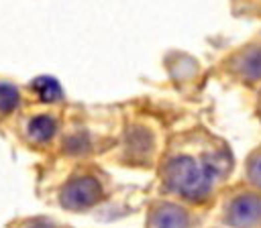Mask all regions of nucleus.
Returning a JSON list of instances; mask_svg holds the SVG:
<instances>
[{"instance_id": "obj_1", "label": "nucleus", "mask_w": 261, "mask_h": 228, "mask_svg": "<svg viewBox=\"0 0 261 228\" xmlns=\"http://www.w3.org/2000/svg\"><path fill=\"white\" fill-rule=\"evenodd\" d=\"M218 167L208 159L194 155H173L163 167L165 185L190 202H204L216 181Z\"/></svg>"}, {"instance_id": "obj_2", "label": "nucleus", "mask_w": 261, "mask_h": 228, "mask_svg": "<svg viewBox=\"0 0 261 228\" xmlns=\"http://www.w3.org/2000/svg\"><path fill=\"white\" fill-rule=\"evenodd\" d=\"M102 200V183L94 175H80L69 179L61 191L59 202L67 210H86Z\"/></svg>"}, {"instance_id": "obj_3", "label": "nucleus", "mask_w": 261, "mask_h": 228, "mask_svg": "<svg viewBox=\"0 0 261 228\" xmlns=\"http://www.w3.org/2000/svg\"><path fill=\"white\" fill-rule=\"evenodd\" d=\"M226 224L232 228H255L261 222V197L257 193H241L226 208Z\"/></svg>"}, {"instance_id": "obj_4", "label": "nucleus", "mask_w": 261, "mask_h": 228, "mask_svg": "<svg viewBox=\"0 0 261 228\" xmlns=\"http://www.w3.org/2000/svg\"><path fill=\"white\" fill-rule=\"evenodd\" d=\"M149 224H151V228H188L190 216L181 206L165 202V204H159L153 208Z\"/></svg>"}, {"instance_id": "obj_5", "label": "nucleus", "mask_w": 261, "mask_h": 228, "mask_svg": "<svg viewBox=\"0 0 261 228\" xmlns=\"http://www.w3.org/2000/svg\"><path fill=\"white\" fill-rule=\"evenodd\" d=\"M232 69L243 79H249V81L261 79V45H253L241 51L232 61Z\"/></svg>"}, {"instance_id": "obj_6", "label": "nucleus", "mask_w": 261, "mask_h": 228, "mask_svg": "<svg viewBox=\"0 0 261 228\" xmlns=\"http://www.w3.org/2000/svg\"><path fill=\"white\" fill-rule=\"evenodd\" d=\"M27 132L33 140L37 142H47L55 136L57 132V120L49 114H39V116H33L27 124Z\"/></svg>"}, {"instance_id": "obj_7", "label": "nucleus", "mask_w": 261, "mask_h": 228, "mask_svg": "<svg viewBox=\"0 0 261 228\" xmlns=\"http://www.w3.org/2000/svg\"><path fill=\"white\" fill-rule=\"evenodd\" d=\"M31 88L35 90V94L39 96L41 102L45 104H55L59 100H63V90H61V83L51 77V75H39L33 79Z\"/></svg>"}, {"instance_id": "obj_8", "label": "nucleus", "mask_w": 261, "mask_h": 228, "mask_svg": "<svg viewBox=\"0 0 261 228\" xmlns=\"http://www.w3.org/2000/svg\"><path fill=\"white\" fill-rule=\"evenodd\" d=\"M20 106V92L10 81H0V116L12 114Z\"/></svg>"}, {"instance_id": "obj_9", "label": "nucleus", "mask_w": 261, "mask_h": 228, "mask_svg": "<svg viewBox=\"0 0 261 228\" xmlns=\"http://www.w3.org/2000/svg\"><path fill=\"white\" fill-rule=\"evenodd\" d=\"M247 177L255 187H261V151L251 155L247 163Z\"/></svg>"}, {"instance_id": "obj_10", "label": "nucleus", "mask_w": 261, "mask_h": 228, "mask_svg": "<svg viewBox=\"0 0 261 228\" xmlns=\"http://www.w3.org/2000/svg\"><path fill=\"white\" fill-rule=\"evenodd\" d=\"M27 228H55L51 222H47V220H35V222H31Z\"/></svg>"}]
</instances>
